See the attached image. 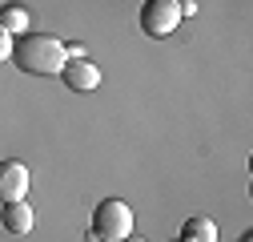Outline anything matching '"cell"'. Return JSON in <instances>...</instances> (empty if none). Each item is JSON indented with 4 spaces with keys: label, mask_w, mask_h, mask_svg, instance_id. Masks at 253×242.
Returning <instances> with one entry per match:
<instances>
[{
    "label": "cell",
    "mask_w": 253,
    "mask_h": 242,
    "mask_svg": "<svg viewBox=\"0 0 253 242\" xmlns=\"http://www.w3.org/2000/svg\"><path fill=\"white\" fill-rule=\"evenodd\" d=\"M241 242H253V238H249V234H245V238H241Z\"/></svg>",
    "instance_id": "8fae6325"
},
{
    "label": "cell",
    "mask_w": 253,
    "mask_h": 242,
    "mask_svg": "<svg viewBox=\"0 0 253 242\" xmlns=\"http://www.w3.org/2000/svg\"><path fill=\"white\" fill-rule=\"evenodd\" d=\"M60 81H65V89H73V93H92V89L101 85V69L92 65V60H65V69H60Z\"/></svg>",
    "instance_id": "5b68a950"
},
{
    "label": "cell",
    "mask_w": 253,
    "mask_h": 242,
    "mask_svg": "<svg viewBox=\"0 0 253 242\" xmlns=\"http://www.w3.org/2000/svg\"><path fill=\"white\" fill-rule=\"evenodd\" d=\"M0 222H4L8 234H28L33 222H37V214H33V206H24V198H20V202H4L0 206Z\"/></svg>",
    "instance_id": "8992f818"
},
{
    "label": "cell",
    "mask_w": 253,
    "mask_h": 242,
    "mask_svg": "<svg viewBox=\"0 0 253 242\" xmlns=\"http://www.w3.org/2000/svg\"><path fill=\"white\" fill-rule=\"evenodd\" d=\"M92 234L97 242H121L133 234V210L121 198H105L97 210H92Z\"/></svg>",
    "instance_id": "7a4b0ae2"
},
{
    "label": "cell",
    "mask_w": 253,
    "mask_h": 242,
    "mask_svg": "<svg viewBox=\"0 0 253 242\" xmlns=\"http://www.w3.org/2000/svg\"><path fill=\"white\" fill-rule=\"evenodd\" d=\"M92 242H97V238H92Z\"/></svg>",
    "instance_id": "4fadbf2b"
},
{
    "label": "cell",
    "mask_w": 253,
    "mask_h": 242,
    "mask_svg": "<svg viewBox=\"0 0 253 242\" xmlns=\"http://www.w3.org/2000/svg\"><path fill=\"white\" fill-rule=\"evenodd\" d=\"M28 8L24 4H0V28H4L8 37H20V33H28Z\"/></svg>",
    "instance_id": "52a82bcc"
},
{
    "label": "cell",
    "mask_w": 253,
    "mask_h": 242,
    "mask_svg": "<svg viewBox=\"0 0 253 242\" xmlns=\"http://www.w3.org/2000/svg\"><path fill=\"white\" fill-rule=\"evenodd\" d=\"M177 4H185V0H177Z\"/></svg>",
    "instance_id": "7c38bea8"
},
{
    "label": "cell",
    "mask_w": 253,
    "mask_h": 242,
    "mask_svg": "<svg viewBox=\"0 0 253 242\" xmlns=\"http://www.w3.org/2000/svg\"><path fill=\"white\" fill-rule=\"evenodd\" d=\"M121 242H145V238H137V234H129V238H121Z\"/></svg>",
    "instance_id": "30bf717a"
},
{
    "label": "cell",
    "mask_w": 253,
    "mask_h": 242,
    "mask_svg": "<svg viewBox=\"0 0 253 242\" xmlns=\"http://www.w3.org/2000/svg\"><path fill=\"white\" fill-rule=\"evenodd\" d=\"M177 24H181V4L177 0H145L141 4V28L149 37L165 41Z\"/></svg>",
    "instance_id": "3957f363"
},
{
    "label": "cell",
    "mask_w": 253,
    "mask_h": 242,
    "mask_svg": "<svg viewBox=\"0 0 253 242\" xmlns=\"http://www.w3.org/2000/svg\"><path fill=\"white\" fill-rule=\"evenodd\" d=\"M181 242H217V226H213V218H185V226H181Z\"/></svg>",
    "instance_id": "ba28073f"
},
{
    "label": "cell",
    "mask_w": 253,
    "mask_h": 242,
    "mask_svg": "<svg viewBox=\"0 0 253 242\" xmlns=\"http://www.w3.org/2000/svg\"><path fill=\"white\" fill-rule=\"evenodd\" d=\"M24 194H28V166L16 162V158H4L0 162V206L20 202Z\"/></svg>",
    "instance_id": "277c9868"
},
{
    "label": "cell",
    "mask_w": 253,
    "mask_h": 242,
    "mask_svg": "<svg viewBox=\"0 0 253 242\" xmlns=\"http://www.w3.org/2000/svg\"><path fill=\"white\" fill-rule=\"evenodd\" d=\"M8 57H12V37L4 33V28H0V65H4Z\"/></svg>",
    "instance_id": "9c48e42d"
},
{
    "label": "cell",
    "mask_w": 253,
    "mask_h": 242,
    "mask_svg": "<svg viewBox=\"0 0 253 242\" xmlns=\"http://www.w3.org/2000/svg\"><path fill=\"white\" fill-rule=\"evenodd\" d=\"M65 45H60L56 37L48 33H20L12 41V65L28 77H60V69H65Z\"/></svg>",
    "instance_id": "6da1fadb"
},
{
    "label": "cell",
    "mask_w": 253,
    "mask_h": 242,
    "mask_svg": "<svg viewBox=\"0 0 253 242\" xmlns=\"http://www.w3.org/2000/svg\"><path fill=\"white\" fill-rule=\"evenodd\" d=\"M177 242H181V238H177Z\"/></svg>",
    "instance_id": "5bb4252c"
}]
</instances>
